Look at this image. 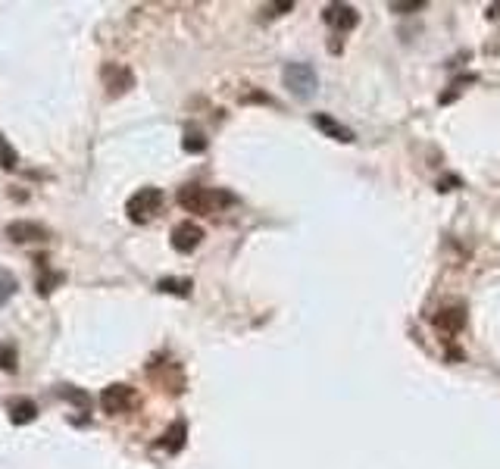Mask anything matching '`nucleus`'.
I'll return each instance as SVG.
<instances>
[{
    "instance_id": "f257e3e1",
    "label": "nucleus",
    "mask_w": 500,
    "mask_h": 469,
    "mask_svg": "<svg viewBox=\"0 0 500 469\" xmlns=\"http://www.w3.org/2000/svg\"><path fill=\"white\" fill-rule=\"evenodd\" d=\"M231 194L219 191V188H200V185H185L178 191V204L191 213H216L231 204Z\"/></svg>"
},
{
    "instance_id": "f03ea898",
    "label": "nucleus",
    "mask_w": 500,
    "mask_h": 469,
    "mask_svg": "<svg viewBox=\"0 0 500 469\" xmlns=\"http://www.w3.org/2000/svg\"><path fill=\"white\" fill-rule=\"evenodd\" d=\"M160 206H162V191L160 188H141V191H135L128 197L125 213H128L131 222H150V219L160 213Z\"/></svg>"
},
{
    "instance_id": "7ed1b4c3",
    "label": "nucleus",
    "mask_w": 500,
    "mask_h": 469,
    "mask_svg": "<svg viewBox=\"0 0 500 469\" xmlns=\"http://www.w3.org/2000/svg\"><path fill=\"white\" fill-rule=\"evenodd\" d=\"M285 85L294 97H312L319 88V79H316V69L310 63H288L285 66Z\"/></svg>"
},
{
    "instance_id": "20e7f679",
    "label": "nucleus",
    "mask_w": 500,
    "mask_h": 469,
    "mask_svg": "<svg viewBox=\"0 0 500 469\" xmlns=\"http://www.w3.org/2000/svg\"><path fill=\"white\" fill-rule=\"evenodd\" d=\"M100 406H103L110 416H119V413H125L128 406H135V391H131L128 385H110L100 391Z\"/></svg>"
},
{
    "instance_id": "39448f33",
    "label": "nucleus",
    "mask_w": 500,
    "mask_h": 469,
    "mask_svg": "<svg viewBox=\"0 0 500 469\" xmlns=\"http://www.w3.org/2000/svg\"><path fill=\"white\" fill-rule=\"evenodd\" d=\"M203 241V229L194 222H181L172 229V247L181 250V254H191V250H197V244Z\"/></svg>"
},
{
    "instance_id": "423d86ee",
    "label": "nucleus",
    "mask_w": 500,
    "mask_h": 469,
    "mask_svg": "<svg viewBox=\"0 0 500 469\" xmlns=\"http://www.w3.org/2000/svg\"><path fill=\"white\" fill-rule=\"evenodd\" d=\"M6 238H12L16 244H28V241H47L50 231L38 222H10L6 225Z\"/></svg>"
},
{
    "instance_id": "0eeeda50",
    "label": "nucleus",
    "mask_w": 500,
    "mask_h": 469,
    "mask_svg": "<svg viewBox=\"0 0 500 469\" xmlns=\"http://www.w3.org/2000/svg\"><path fill=\"white\" fill-rule=\"evenodd\" d=\"M431 322H435V329H441L444 335H456V331L466 325V310H462V306H444V310H438L435 316H431Z\"/></svg>"
},
{
    "instance_id": "6e6552de",
    "label": "nucleus",
    "mask_w": 500,
    "mask_h": 469,
    "mask_svg": "<svg viewBox=\"0 0 500 469\" xmlns=\"http://www.w3.org/2000/svg\"><path fill=\"white\" fill-rule=\"evenodd\" d=\"M325 22L341 28V31H350L356 25V10L347 3H331L328 10H325Z\"/></svg>"
},
{
    "instance_id": "1a4fd4ad",
    "label": "nucleus",
    "mask_w": 500,
    "mask_h": 469,
    "mask_svg": "<svg viewBox=\"0 0 500 469\" xmlns=\"http://www.w3.org/2000/svg\"><path fill=\"white\" fill-rule=\"evenodd\" d=\"M6 410H10V419L16 425H25V422H31V419L38 416V406L31 404V400H25V397L10 400V406H6Z\"/></svg>"
},
{
    "instance_id": "9d476101",
    "label": "nucleus",
    "mask_w": 500,
    "mask_h": 469,
    "mask_svg": "<svg viewBox=\"0 0 500 469\" xmlns=\"http://www.w3.org/2000/svg\"><path fill=\"white\" fill-rule=\"evenodd\" d=\"M316 125L325 131V135L338 138V141H344V144H347V141H353V131H350V129H344L341 122H335V119H331V116H325V113H319V116H316Z\"/></svg>"
},
{
    "instance_id": "9b49d317",
    "label": "nucleus",
    "mask_w": 500,
    "mask_h": 469,
    "mask_svg": "<svg viewBox=\"0 0 500 469\" xmlns=\"http://www.w3.org/2000/svg\"><path fill=\"white\" fill-rule=\"evenodd\" d=\"M103 79H106V85H110L112 94L125 91V88L131 85V72H128V69H122V66H106L103 69Z\"/></svg>"
},
{
    "instance_id": "f8f14e48",
    "label": "nucleus",
    "mask_w": 500,
    "mask_h": 469,
    "mask_svg": "<svg viewBox=\"0 0 500 469\" xmlns=\"http://www.w3.org/2000/svg\"><path fill=\"white\" fill-rule=\"evenodd\" d=\"M160 291H166V294H181V297H185V294H191V281L188 279H160Z\"/></svg>"
},
{
    "instance_id": "ddd939ff",
    "label": "nucleus",
    "mask_w": 500,
    "mask_h": 469,
    "mask_svg": "<svg viewBox=\"0 0 500 469\" xmlns=\"http://www.w3.org/2000/svg\"><path fill=\"white\" fill-rule=\"evenodd\" d=\"M16 288H19V281L12 279V272H6V269H0V306L6 304V300L16 294Z\"/></svg>"
},
{
    "instance_id": "4468645a",
    "label": "nucleus",
    "mask_w": 500,
    "mask_h": 469,
    "mask_svg": "<svg viewBox=\"0 0 500 469\" xmlns=\"http://www.w3.org/2000/svg\"><path fill=\"white\" fill-rule=\"evenodd\" d=\"M162 444H166L169 450H178L181 444H185V425H181V422L172 425V429L166 431V441H162Z\"/></svg>"
},
{
    "instance_id": "2eb2a0df",
    "label": "nucleus",
    "mask_w": 500,
    "mask_h": 469,
    "mask_svg": "<svg viewBox=\"0 0 500 469\" xmlns=\"http://www.w3.org/2000/svg\"><path fill=\"white\" fill-rule=\"evenodd\" d=\"M203 147H206V138L200 135V131L188 129V135H185V150H188V154H200Z\"/></svg>"
},
{
    "instance_id": "dca6fc26",
    "label": "nucleus",
    "mask_w": 500,
    "mask_h": 469,
    "mask_svg": "<svg viewBox=\"0 0 500 469\" xmlns=\"http://www.w3.org/2000/svg\"><path fill=\"white\" fill-rule=\"evenodd\" d=\"M0 163H3V169H16V163H19V156H16V150L6 144V138L0 135Z\"/></svg>"
},
{
    "instance_id": "f3484780",
    "label": "nucleus",
    "mask_w": 500,
    "mask_h": 469,
    "mask_svg": "<svg viewBox=\"0 0 500 469\" xmlns=\"http://www.w3.org/2000/svg\"><path fill=\"white\" fill-rule=\"evenodd\" d=\"M0 366H3L6 372L16 369V347H12V344H3V347H0Z\"/></svg>"
},
{
    "instance_id": "a211bd4d",
    "label": "nucleus",
    "mask_w": 500,
    "mask_h": 469,
    "mask_svg": "<svg viewBox=\"0 0 500 469\" xmlns=\"http://www.w3.org/2000/svg\"><path fill=\"white\" fill-rule=\"evenodd\" d=\"M425 0H412V3H391V10H422Z\"/></svg>"
},
{
    "instance_id": "6ab92c4d",
    "label": "nucleus",
    "mask_w": 500,
    "mask_h": 469,
    "mask_svg": "<svg viewBox=\"0 0 500 469\" xmlns=\"http://www.w3.org/2000/svg\"><path fill=\"white\" fill-rule=\"evenodd\" d=\"M450 185H460V179H444L441 181V191H450Z\"/></svg>"
}]
</instances>
